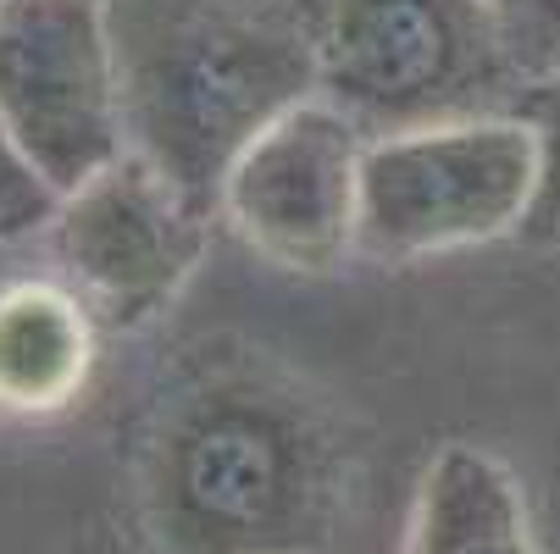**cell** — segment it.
I'll use <instances>...</instances> for the list:
<instances>
[{
	"instance_id": "52a82bcc",
	"label": "cell",
	"mask_w": 560,
	"mask_h": 554,
	"mask_svg": "<svg viewBox=\"0 0 560 554\" xmlns=\"http://www.w3.org/2000/svg\"><path fill=\"white\" fill-rule=\"evenodd\" d=\"M366 133L328 101L278 117L222 184L217 216L233 222L267 267L323 278L361 245V167Z\"/></svg>"
},
{
	"instance_id": "3957f363",
	"label": "cell",
	"mask_w": 560,
	"mask_h": 554,
	"mask_svg": "<svg viewBox=\"0 0 560 554\" xmlns=\"http://www.w3.org/2000/svg\"><path fill=\"white\" fill-rule=\"evenodd\" d=\"M316 101L366 139L516 111L527 78L489 0H300Z\"/></svg>"
},
{
	"instance_id": "30bf717a",
	"label": "cell",
	"mask_w": 560,
	"mask_h": 554,
	"mask_svg": "<svg viewBox=\"0 0 560 554\" xmlns=\"http://www.w3.org/2000/svg\"><path fill=\"white\" fill-rule=\"evenodd\" d=\"M516 117L538 139V195H533V211H527L516 239L560 250V72L533 78L516 101Z\"/></svg>"
},
{
	"instance_id": "9c48e42d",
	"label": "cell",
	"mask_w": 560,
	"mask_h": 554,
	"mask_svg": "<svg viewBox=\"0 0 560 554\" xmlns=\"http://www.w3.org/2000/svg\"><path fill=\"white\" fill-rule=\"evenodd\" d=\"M406 554H538L511 471L471 444H450L422 471Z\"/></svg>"
},
{
	"instance_id": "8fae6325",
	"label": "cell",
	"mask_w": 560,
	"mask_h": 554,
	"mask_svg": "<svg viewBox=\"0 0 560 554\" xmlns=\"http://www.w3.org/2000/svg\"><path fill=\"white\" fill-rule=\"evenodd\" d=\"M56 205H61V195L50 189V178L23 155V144L0 128V250L45 233Z\"/></svg>"
},
{
	"instance_id": "8992f818",
	"label": "cell",
	"mask_w": 560,
	"mask_h": 554,
	"mask_svg": "<svg viewBox=\"0 0 560 554\" xmlns=\"http://www.w3.org/2000/svg\"><path fill=\"white\" fill-rule=\"evenodd\" d=\"M45 233L61 283L95 310V322L144 328L195 278L211 245V216L139 155H117L106 173L61 195Z\"/></svg>"
},
{
	"instance_id": "7a4b0ae2",
	"label": "cell",
	"mask_w": 560,
	"mask_h": 554,
	"mask_svg": "<svg viewBox=\"0 0 560 554\" xmlns=\"http://www.w3.org/2000/svg\"><path fill=\"white\" fill-rule=\"evenodd\" d=\"M128 155L217 216L222 184L278 117L316 101L300 0H106Z\"/></svg>"
},
{
	"instance_id": "ba28073f",
	"label": "cell",
	"mask_w": 560,
	"mask_h": 554,
	"mask_svg": "<svg viewBox=\"0 0 560 554\" xmlns=\"http://www.w3.org/2000/svg\"><path fill=\"white\" fill-rule=\"evenodd\" d=\"M95 372V310L67 283L0 288V416H56Z\"/></svg>"
},
{
	"instance_id": "277c9868",
	"label": "cell",
	"mask_w": 560,
	"mask_h": 554,
	"mask_svg": "<svg viewBox=\"0 0 560 554\" xmlns=\"http://www.w3.org/2000/svg\"><path fill=\"white\" fill-rule=\"evenodd\" d=\"M538 195V139L516 111L433 122L366 144L361 245L366 261H428L522 233Z\"/></svg>"
},
{
	"instance_id": "7c38bea8",
	"label": "cell",
	"mask_w": 560,
	"mask_h": 554,
	"mask_svg": "<svg viewBox=\"0 0 560 554\" xmlns=\"http://www.w3.org/2000/svg\"><path fill=\"white\" fill-rule=\"evenodd\" d=\"M489 7L505 28L511 61L527 84L560 72V0H489Z\"/></svg>"
},
{
	"instance_id": "6da1fadb",
	"label": "cell",
	"mask_w": 560,
	"mask_h": 554,
	"mask_svg": "<svg viewBox=\"0 0 560 554\" xmlns=\"http://www.w3.org/2000/svg\"><path fill=\"white\" fill-rule=\"evenodd\" d=\"M339 438L267 361H206L167 393L144 449V516L167 554H323Z\"/></svg>"
},
{
	"instance_id": "5b68a950",
	"label": "cell",
	"mask_w": 560,
	"mask_h": 554,
	"mask_svg": "<svg viewBox=\"0 0 560 554\" xmlns=\"http://www.w3.org/2000/svg\"><path fill=\"white\" fill-rule=\"evenodd\" d=\"M0 128L56 195L128 155L106 0H0Z\"/></svg>"
}]
</instances>
